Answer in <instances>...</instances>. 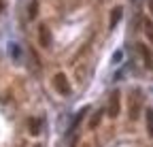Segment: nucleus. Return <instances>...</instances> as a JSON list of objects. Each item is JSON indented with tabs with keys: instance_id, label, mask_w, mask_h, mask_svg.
Returning <instances> with one entry per match:
<instances>
[{
	"instance_id": "obj_1",
	"label": "nucleus",
	"mask_w": 153,
	"mask_h": 147,
	"mask_svg": "<svg viewBox=\"0 0 153 147\" xmlns=\"http://www.w3.org/2000/svg\"><path fill=\"white\" fill-rule=\"evenodd\" d=\"M53 87H55L57 94H62V96H68L70 94V83H68V79H66L64 72H57V75L53 77Z\"/></svg>"
},
{
	"instance_id": "obj_2",
	"label": "nucleus",
	"mask_w": 153,
	"mask_h": 147,
	"mask_svg": "<svg viewBox=\"0 0 153 147\" xmlns=\"http://www.w3.org/2000/svg\"><path fill=\"white\" fill-rule=\"evenodd\" d=\"M106 113H108V117H117L119 115V92H113V94H111Z\"/></svg>"
},
{
	"instance_id": "obj_3",
	"label": "nucleus",
	"mask_w": 153,
	"mask_h": 147,
	"mask_svg": "<svg viewBox=\"0 0 153 147\" xmlns=\"http://www.w3.org/2000/svg\"><path fill=\"white\" fill-rule=\"evenodd\" d=\"M38 43H41V47H51V32L47 26H41V30H38Z\"/></svg>"
},
{
	"instance_id": "obj_4",
	"label": "nucleus",
	"mask_w": 153,
	"mask_h": 147,
	"mask_svg": "<svg viewBox=\"0 0 153 147\" xmlns=\"http://www.w3.org/2000/svg\"><path fill=\"white\" fill-rule=\"evenodd\" d=\"M121 15H123L121 7H115V9H113V13H111V22H108V28H111V30H113L115 26L119 24V19H121Z\"/></svg>"
},
{
	"instance_id": "obj_5",
	"label": "nucleus",
	"mask_w": 153,
	"mask_h": 147,
	"mask_svg": "<svg viewBox=\"0 0 153 147\" xmlns=\"http://www.w3.org/2000/svg\"><path fill=\"white\" fill-rule=\"evenodd\" d=\"M138 47H140V53H143V58H145V66H147V68H151V66H153V60H151L149 49H147L145 45H138Z\"/></svg>"
},
{
	"instance_id": "obj_6",
	"label": "nucleus",
	"mask_w": 153,
	"mask_h": 147,
	"mask_svg": "<svg viewBox=\"0 0 153 147\" xmlns=\"http://www.w3.org/2000/svg\"><path fill=\"white\" fill-rule=\"evenodd\" d=\"M36 11H38V2H36V0H32L30 7H28V19H34V17H36Z\"/></svg>"
},
{
	"instance_id": "obj_7",
	"label": "nucleus",
	"mask_w": 153,
	"mask_h": 147,
	"mask_svg": "<svg viewBox=\"0 0 153 147\" xmlns=\"http://www.w3.org/2000/svg\"><path fill=\"white\" fill-rule=\"evenodd\" d=\"M147 132L153 134V109L147 111Z\"/></svg>"
},
{
	"instance_id": "obj_8",
	"label": "nucleus",
	"mask_w": 153,
	"mask_h": 147,
	"mask_svg": "<svg viewBox=\"0 0 153 147\" xmlns=\"http://www.w3.org/2000/svg\"><path fill=\"white\" fill-rule=\"evenodd\" d=\"M121 60H123V51H115V53H113V60H111V62H113V64H119Z\"/></svg>"
},
{
	"instance_id": "obj_9",
	"label": "nucleus",
	"mask_w": 153,
	"mask_h": 147,
	"mask_svg": "<svg viewBox=\"0 0 153 147\" xmlns=\"http://www.w3.org/2000/svg\"><path fill=\"white\" fill-rule=\"evenodd\" d=\"M145 30H147L149 41H153V24H151V22H145Z\"/></svg>"
},
{
	"instance_id": "obj_10",
	"label": "nucleus",
	"mask_w": 153,
	"mask_h": 147,
	"mask_svg": "<svg viewBox=\"0 0 153 147\" xmlns=\"http://www.w3.org/2000/svg\"><path fill=\"white\" fill-rule=\"evenodd\" d=\"M100 117H102V111H98V113L91 117V124H89V126H91V128H96V126H98V122H100Z\"/></svg>"
},
{
	"instance_id": "obj_11",
	"label": "nucleus",
	"mask_w": 153,
	"mask_h": 147,
	"mask_svg": "<svg viewBox=\"0 0 153 147\" xmlns=\"http://www.w3.org/2000/svg\"><path fill=\"white\" fill-rule=\"evenodd\" d=\"M30 132H32V134H38V122L30 119Z\"/></svg>"
},
{
	"instance_id": "obj_12",
	"label": "nucleus",
	"mask_w": 153,
	"mask_h": 147,
	"mask_svg": "<svg viewBox=\"0 0 153 147\" xmlns=\"http://www.w3.org/2000/svg\"><path fill=\"white\" fill-rule=\"evenodd\" d=\"M11 53H13V58H17V56H19V49H17V45H11Z\"/></svg>"
},
{
	"instance_id": "obj_13",
	"label": "nucleus",
	"mask_w": 153,
	"mask_h": 147,
	"mask_svg": "<svg viewBox=\"0 0 153 147\" xmlns=\"http://www.w3.org/2000/svg\"><path fill=\"white\" fill-rule=\"evenodd\" d=\"M149 11L153 13V0H149Z\"/></svg>"
}]
</instances>
